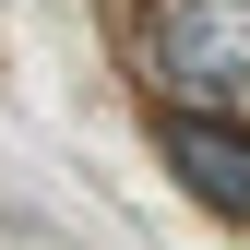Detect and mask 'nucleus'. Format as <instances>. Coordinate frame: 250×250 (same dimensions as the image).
Masks as SVG:
<instances>
[{"mask_svg":"<svg viewBox=\"0 0 250 250\" xmlns=\"http://www.w3.org/2000/svg\"><path fill=\"white\" fill-rule=\"evenodd\" d=\"M143 72L167 96H250V0H143Z\"/></svg>","mask_w":250,"mask_h":250,"instance_id":"nucleus-1","label":"nucleus"},{"mask_svg":"<svg viewBox=\"0 0 250 250\" xmlns=\"http://www.w3.org/2000/svg\"><path fill=\"white\" fill-rule=\"evenodd\" d=\"M155 155H167L179 191H203L214 214H238V227H250V131H238V119H214V107H167V119H155Z\"/></svg>","mask_w":250,"mask_h":250,"instance_id":"nucleus-2","label":"nucleus"}]
</instances>
